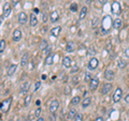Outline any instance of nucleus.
<instances>
[{
	"mask_svg": "<svg viewBox=\"0 0 129 121\" xmlns=\"http://www.w3.org/2000/svg\"><path fill=\"white\" fill-rule=\"evenodd\" d=\"M110 26H112L111 25V17L110 16H104L102 19V26H101V30H102L103 34H106L109 32V27Z\"/></svg>",
	"mask_w": 129,
	"mask_h": 121,
	"instance_id": "1",
	"label": "nucleus"
},
{
	"mask_svg": "<svg viewBox=\"0 0 129 121\" xmlns=\"http://www.w3.org/2000/svg\"><path fill=\"white\" fill-rule=\"evenodd\" d=\"M11 102H12L11 98L2 101V102H1V112H5V114H6V112L9 111V108L11 106Z\"/></svg>",
	"mask_w": 129,
	"mask_h": 121,
	"instance_id": "2",
	"label": "nucleus"
},
{
	"mask_svg": "<svg viewBox=\"0 0 129 121\" xmlns=\"http://www.w3.org/2000/svg\"><path fill=\"white\" fill-rule=\"evenodd\" d=\"M111 9H112V13L115 14V15H119L120 12H122V10H120V5H119L118 1H113Z\"/></svg>",
	"mask_w": 129,
	"mask_h": 121,
	"instance_id": "3",
	"label": "nucleus"
},
{
	"mask_svg": "<svg viewBox=\"0 0 129 121\" xmlns=\"http://www.w3.org/2000/svg\"><path fill=\"white\" fill-rule=\"evenodd\" d=\"M123 96V90L120 89V88H116V90L114 91V94H113V102L114 103H117L119 102V100L122 99Z\"/></svg>",
	"mask_w": 129,
	"mask_h": 121,
	"instance_id": "4",
	"label": "nucleus"
},
{
	"mask_svg": "<svg viewBox=\"0 0 129 121\" xmlns=\"http://www.w3.org/2000/svg\"><path fill=\"white\" fill-rule=\"evenodd\" d=\"M11 11H12V9H11V5H10L9 2H6L5 5H3V11H2V18H6V17H8V16L10 15Z\"/></svg>",
	"mask_w": 129,
	"mask_h": 121,
	"instance_id": "5",
	"label": "nucleus"
},
{
	"mask_svg": "<svg viewBox=\"0 0 129 121\" xmlns=\"http://www.w3.org/2000/svg\"><path fill=\"white\" fill-rule=\"evenodd\" d=\"M59 108V102L58 100H53L50 104V111L52 112V114H55L56 111H57V109Z\"/></svg>",
	"mask_w": 129,
	"mask_h": 121,
	"instance_id": "6",
	"label": "nucleus"
},
{
	"mask_svg": "<svg viewBox=\"0 0 129 121\" xmlns=\"http://www.w3.org/2000/svg\"><path fill=\"white\" fill-rule=\"evenodd\" d=\"M99 64V60L97 58H91L89 60V62H88V69H89L90 71H94L97 69V67H98Z\"/></svg>",
	"mask_w": 129,
	"mask_h": 121,
	"instance_id": "7",
	"label": "nucleus"
},
{
	"mask_svg": "<svg viewBox=\"0 0 129 121\" xmlns=\"http://www.w3.org/2000/svg\"><path fill=\"white\" fill-rule=\"evenodd\" d=\"M98 86H99V79L96 78V77L91 78L90 83H89V89H90V91H95L97 88H98Z\"/></svg>",
	"mask_w": 129,
	"mask_h": 121,
	"instance_id": "8",
	"label": "nucleus"
},
{
	"mask_svg": "<svg viewBox=\"0 0 129 121\" xmlns=\"http://www.w3.org/2000/svg\"><path fill=\"white\" fill-rule=\"evenodd\" d=\"M28 21V17L25 12H21V13L18 14V23L21 24V25H25Z\"/></svg>",
	"mask_w": 129,
	"mask_h": 121,
	"instance_id": "9",
	"label": "nucleus"
},
{
	"mask_svg": "<svg viewBox=\"0 0 129 121\" xmlns=\"http://www.w3.org/2000/svg\"><path fill=\"white\" fill-rule=\"evenodd\" d=\"M114 76H115V74L112 70H109L108 69V70L104 71V78L107 80H113L114 79Z\"/></svg>",
	"mask_w": 129,
	"mask_h": 121,
	"instance_id": "10",
	"label": "nucleus"
},
{
	"mask_svg": "<svg viewBox=\"0 0 129 121\" xmlns=\"http://www.w3.org/2000/svg\"><path fill=\"white\" fill-rule=\"evenodd\" d=\"M22 31L19 30V29H16V30H14V32H13V41L14 42H18L19 40L22 39Z\"/></svg>",
	"mask_w": 129,
	"mask_h": 121,
	"instance_id": "11",
	"label": "nucleus"
},
{
	"mask_svg": "<svg viewBox=\"0 0 129 121\" xmlns=\"http://www.w3.org/2000/svg\"><path fill=\"white\" fill-rule=\"evenodd\" d=\"M28 61H29V54H28V53H25V54L23 55L22 60H21V67L25 68V67L27 66Z\"/></svg>",
	"mask_w": 129,
	"mask_h": 121,
	"instance_id": "12",
	"label": "nucleus"
},
{
	"mask_svg": "<svg viewBox=\"0 0 129 121\" xmlns=\"http://www.w3.org/2000/svg\"><path fill=\"white\" fill-rule=\"evenodd\" d=\"M112 89V84H104L102 86V89H101V93L102 94H108L109 92L111 91Z\"/></svg>",
	"mask_w": 129,
	"mask_h": 121,
	"instance_id": "13",
	"label": "nucleus"
},
{
	"mask_svg": "<svg viewBox=\"0 0 129 121\" xmlns=\"http://www.w3.org/2000/svg\"><path fill=\"white\" fill-rule=\"evenodd\" d=\"M112 26H113V28H115V29H119V28L123 26L122 19L120 18H115L114 21L112 22Z\"/></svg>",
	"mask_w": 129,
	"mask_h": 121,
	"instance_id": "14",
	"label": "nucleus"
},
{
	"mask_svg": "<svg viewBox=\"0 0 129 121\" xmlns=\"http://www.w3.org/2000/svg\"><path fill=\"white\" fill-rule=\"evenodd\" d=\"M38 25V18L37 16H36V14H30V26L31 27H36Z\"/></svg>",
	"mask_w": 129,
	"mask_h": 121,
	"instance_id": "15",
	"label": "nucleus"
},
{
	"mask_svg": "<svg viewBox=\"0 0 129 121\" xmlns=\"http://www.w3.org/2000/svg\"><path fill=\"white\" fill-rule=\"evenodd\" d=\"M60 31H61V27L57 26V27H55L51 30V34L53 35V37H58V35L60 34Z\"/></svg>",
	"mask_w": 129,
	"mask_h": 121,
	"instance_id": "16",
	"label": "nucleus"
},
{
	"mask_svg": "<svg viewBox=\"0 0 129 121\" xmlns=\"http://www.w3.org/2000/svg\"><path fill=\"white\" fill-rule=\"evenodd\" d=\"M74 50V43L72 41H69L66 45V51L67 53H72Z\"/></svg>",
	"mask_w": 129,
	"mask_h": 121,
	"instance_id": "17",
	"label": "nucleus"
},
{
	"mask_svg": "<svg viewBox=\"0 0 129 121\" xmlns=\"http://www.w3.org/2000/svg\"><path fill=\"white\" fill-rule=\"evenodd\" d=\"M62 66L64 67V68H70L71 67V58L70 57H64L63 59H62Z\"/></svg>",
	"mask_w": 129,
	"mask_h": 121,
	"instance_id": "18",
	"label": "nucleus"
},
{
	"mask_svg": "<svg viewBox=\"0 0 129 121\" xmlns=\"http://www.w3.org/2000/svg\"><path fill=\"white\" fill-rule=\"evenodd\" d=\"M59 19V14H58V12H52V14H51V22L52 23H56Z\"/></svg>",
	"mask_w": 129,
	"mask_h": 121,
	"instance_id": "19",
	"label": "nucleus"
},
{
	"mask_svg": "<svg viewBox=\"0 0 129 121\" xmlns=\"http://www.w3.org/2000/svg\"><path fill=\"white\" fill-rule=\"evenodd\" d=\"M53 59H54V56L52 55V54L47 55L46 58H45V64H47V66H52V64H53V62H54Z\"/></svg>",
	"mask_w": 129,
	"mask_h": 121,
	"instance_id": "20",
	"label": "nucleus"
},
{
	"mask_svg": "<svg viewBox=\"0 0 129 121\" xmlns=\"http://www.w3.org/2000/svg\"><path fill=\"white\" fill-rule=\"evenodd\" d=\"M16 69H17V66L16 64H12V66L9 68V70H8V75L9 76H13V74L15 73Z\"/></svg>",
	"mask_w": 129,
	"mask_h": 121,
	"instance_id": "21",
	"label": "nucleus"
},
{
	"mask_svg": "<svg viewBox=\"0 0 129 121\" xmlns=\"http://www.w3.org/2000/svg\"><path fill=\"white\" fill-rule=\"evenodd\" d=\"M86 14H87V7H83L82 10L80 12V19L81 21L86 17Z\"/></svg>",
	"mask_w": 129,
	"mask_h": 121,
	"instance_id": "22",
	"label": "nucleus"
},
{
	"mask_svg": "<svg viewBox=\"0 0 129 121\" xmlns=\"http://www.w3.org/2000/svg\"><path fill=\"white\" fill-rule=\"evenodd\" d=\"M28 90H29V83H25L22 86V89H21V94H26Z\"/></svg>",
	"mask_w": 129,
	"mask_h": 121,
	"instance_id": "23",
	"label": "nucleus"
},
{
	"mask_svg": "<svg viewBox=\"0 0 129 121\" xmlns=\"http://www.w3.org/2000/svg\"><path fill=\"white\" fill-rule=\"evenodd\" d=\"M90 103H91V99L90 98H85L82 101V107L86 108V107H88L90 105Z\"/></svg>",
	"mask_w": 129,
	"mask_h": 121,
	"instance_id": "24",
	"label": "nucleus"
},
{
	"mask_svg": "<svg viewBox=\"0 0 129 121\" xmlns=\"http://www.w3.org/2000/svg\"><path fill=\"white\" fill-rule=\"evenodd\" d=\"M126 61L125 60H123V59H118V61H117V67H118V69H124L125 67H126Z\"/></svg>",
	"mask_w": 129,
	"mask_h": 121,
	"instance_id": "25",
	"label": "nucleus"
},
{
	"mask_svg": "<svg viewBox=\"0 0 129 121\" xmlns=\"http://www.w3.org/2000/svg\"><path fill=\"white\" fill-rule=\"evenodd\" d=\"M47 46H48V44H47V41H46V40H42V42H41V44H40L39 48H40L41 50H44Z\"/></svg>",
	"mask_w": 129,
	"mask_h": 121,
	"instance_id": "26",
	"label": "nucleus"
},
{
	"mask_svg": "<svg viewBox=\"0 0 129 121\" xmlns=\"http://www.w3.org/2000/svg\"><path fill=\"white\" fill-rule=\"evenodd\" d=\"M31 98H32L31 94H27V95H26L25 101H24V103H25V106H29V104H30V102H31Z\"/></svg>",
	"mask_w": 129,
	"mask_h": 121,
	"instance_id": "27",
	"label": "nucleus"
},
{
	"mask_svg": "<svg viewBox=\"0 0 129 121\" xmlns=\"http://www.w3.org/2000/svg\"><path fill=\"white\" fill-rule=\"evenodd\" d=\"M80 102H81V98H80V96H74V98L71 100V104H72V105H78Z\"/></svg>",
	"mask_w": 129,
	"mask_h": 121,
	"instance_id": "28",
	"label": "nucleus"
},
{
	"mask_svg": "<svg viewBox=\"0 0 129 121\" xmlns=\"http://www.w3.org/2000/svg\"><path fill=\"white\" fill-rule=\"evenodd\" d=\"M6 49V41L5 40H1V42H0V53H3Z\"/></svg>",
	"mask_w": 129,
	"mask_h": 121,
	"instance_id": "29",
	"label": "nucleus"
},
{
	"mask_svg": "<svg viewBox=\"0 0 129 121\" xmlns=\"http://www.w3.org/2000/svg\"><path fill=\"white\" fill-rule=\"evenodd\" d=\"M76 115H78V114H76V110L74 109V108H71V109L69 110V118H70V119L74 118Z\"/></svg>",
	"mask_w": 129,
	"mask_h": 121,
	"instance_id": "30",
	"label": "nucleus"
},
{
	"mask_svg": "<svg viewBox=\"0 0 129 121\" xmlns=\"http://www.w3.org/2000/svg\"><path fill=\"white\" fill-rule=\"evenodd\" d=\"M83 115L82 114H78L75 117H74V119H73V121H83Z\"/></svg>",
	"mask_w": 129,
	"mask_h": 121,
	"instance_id": "31",
	"label": "nucleus"
},
{
	"mask_svg": "<svg viewBox=\"0 0 129 121\" xmlns=\"http://www.w3.org/2000/svg\"><path fill=\"white\" fill-rule=\"evenodd\" d=\"M70 10H71V12H76L78 11V5H76V3H72L70 6Z\"/></svg>",
	"mask_w": 129,
	"mask_h": 121,
	"instance_id": "32",
	"label": "nucleus"
},
{
	"mask_svg": "<svg viewBox=\"0 0 129 121\" xmlns=\"http://www.w3.org/2000/svg\"><path fill=\"white\" fill-rule=\"evenodd\" d=\"M78 71H79V67L74 66V67H73V68H72L71 70H70V73H71V74H73V73H76V72H78Z\"/></svg>",
	"mask_w": 129,
	"mask_h": 121,
	"instance_id": "33",
	"label": "nucleus"
},
{
	"mask_svg": "<svg viewBox=\"0 0 129 121\" xmlns=\"http://www.w3.org/2000/svg\"><path fill=\"white\" fill-rule=\"evenodd\" d=\"M44 54H45L46 56L51 54V46H50V45H48V46L45 48V49H44Z\"/></svg>",
	"mask_w": 129,
	"mask_h": 121,
	"instance_id": "34",
	"label": "nucleus"
},
{
	"mask_svg": "<svg viewBox=\"0 0 129 121\" xmlns=\"http://www.w3.org/2000/svg\"><path fill=\"white\" fill-rule=\"evenodd\" d=\"M41 111H42V110H41V108H40V107H39V108H38V109H37V110H36V112H35V116H36V117H37V118H39V117H40V115H41Z\"/></svg>",
	"mask_w": 129,
	"mask_h": 121,
	"instance_id": "35",
	"label": "nucleus"
},
{
	"mask_svg": "<svg viewBox=\"0 0 129 121\" xmlns=\"http://www.w3.org/2000/svg\"><path fill=\"white\" fill-rule=\"evenodd\" d=\"M40 87H41V82H37L35 84V91H37Z\"/></svg>",
	"mask_w": 129,
	"mask_h": 121,
	"instance_id": "36",
	"label": "nucleus"
},
{
	"mask_svg": "<svg viewBox=\"0 0 129 121\" xmlns=\"http://www.w3.org/2000/svg\"><path fill=\"white\" fill-rule=\"evenodd\" d=\"M125 57L129 58V47H127L126 49H125Z\"/></svg>",
	"mask_w": 129,
	"mask_h": 121,
	"instance_id": "37",
	"label": "nucleus"
},
{
	"mask_svg": "<svg viewBox=\"0 0 129 121\" xmlns=\"http://www.w3.org/2000/svg\"><path fill=\"white\" fill-rule=\"evenodd\" d=\"M85 80H86V82H89V80H91L90 75L88 74V73H86V75H85Z\"/></svg>",
	"mask_w": 129,
	"mask_h": 121,
	"instance_id": "38",
	"label": "nucleus"
},
{
	"mask_svg": "<svg viewBox=\"0 0 129 121\" xmlns=\"http://www.w3.org/2000/svg\"><path fill=\"white\" fill-rule=\"evenodd\" d=\"M98 2L100 3V5H106V3L108 2V0H98Z\"/></svg>",
	"mask_w": 129,
	"mask_h": 121,
	"instance_id": "39",
	"label": "nucleus"
},
{
	"mask_svg": "<svg viewBox=\"0 0 129 121\" xmlns=\"http://www.w3.org/2000/svg\"><path fill=\"white\" fill-rule=\"evenodd\" d=\"M97 22H98V18H97V17H95V18H94V22H92V27H95V26H96Z\"/></svg>",
	"mask_w": 129,
	"mask_h": 121,
	"instance_id": "40",
	"label": "nucleus"
},
{
	"mask_svg": "<svg viewBox=\"0 0 129 121\" xmlns=\"http://www.w3.org/2000/svg\"><path fill=\"white\" fill-rule=\"evenodd\" d=\"M19 1H21V0H12V3H13V6H16Z\"/></svg>",
	"mask_w": 129,
	"mask_h": 121,
	"instance_id": "41",
	"label": "nucleus"
},
{
	"mask_svg": "<svg viewBox=\"0 0 129 121\" xmlns=\"http://www.w3.org/2000/svg\"><path fill=\"white\" fill-rule=\"evenodd\" d=\"M125 102H126V103H129V93H128L126 96H125Z\"/></svg>",
	"mask_w": 129,
	"mask_h": 121,
	"instance_id": "42",
	"label": "nucleus"
},
{
	"mask_svg": "<svg viewBox=\"0 0 129 121\" xmlns=\"http://www.w3.org/2000/svg\"><path fill=\"white\" fill-rule=\"evenodd\" d=\"M95 121H104V120H103L102 117H98V118H96V119H95Z\"/></svg>",
	"mask_w": 129,
	"mask_h": 121,
	"instance_id": "43",
	"label": "nucleus"
},
{
	"mask_svg": "<svg viewBox=\"0 0 129 121\" xmlns=\"http://www.w3.org/2000/svg\"><path fill=\"white\" fill-rule=\"evenodd\" d=\"M36 105H37V106H40V105H41V101H40V100H37V101H36Z\"/></svg>",
	"mask_w": 129,
	"mask_h": 121,
	"instance_id": "44",
	"label": "nucleus"
},
{
	"mask_svg": "<svg viewBox=\"0 0 129 121\" xmlns=\"http://www.w3.org/2000/svg\"><path fill=\"white\" fill-rule=\"evenodd\" d=\"M34 11H35V13H39V12H40L38 8H35V10H34Z\"/></svg>",
	"mask_w": 129,
	"mask_h": 121,
	"instance_id": "45",
	"label": "nucleus"
},
{
	"mask_svg": "<svg viewBox=\"0 0 129 121\" xmlns=\"http://www.w3.org/2000/svg\"><path fill=\"white\" fill-rule=\"evenodd\" d=\"M37 121H44V119L41 118V117H39V118H37Z\"/></svg>",
	"mask_w": 129,
	"mask_h": 121,
	"instance_id": "46",
	"label": "nucleus"
},
{
	"mask_svg": "<svg viewBox=\"0 0 129 121\" xmlns=\"http://www.w3.org/2000/svg\"><path fill=\"white\" fill-rule=\"evenodd\" d=\"M55 119H56V118H55L54 116H52V117H51V121H55Z\"/></svg>",
	"mask_w": 129,
	"mask_h": 121,
	"instance_id": "47",
	"label": "nucleus"
},
{
	"mask_svg": "<svg viewBox=\"0 0 129 121\" xmlns=\"http://www.w3.org/2000/svg\"><path fill=\"white\" fill-rule=\"evenodd\" d=\"M45 78H46V76L43 74V75H42V79H45Z\"/></svg>",
	"mask_w": 129,
	"mask_h": 121,
	"instance_id": "48",
	"label": "nucleus"
}]
</instances>
